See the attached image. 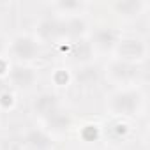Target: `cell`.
Listing matches in <instances>:
<instances>
[{"mask_svg": "<svg viewBox=\"0 0 150 150\" xmlns=\"http://www.w3.org/2000/svg\"><path fill=\"white\" fill-rule=\"evenodd\" d=\"M4 48H6V42H4V39H2V35H0V55H2V51H4Z\"/></svg>", "mask_w": 150, "mask_h": 150, "instance_id": "ffe728a7", "label": "cell"}, {"mask_svg": "<svg viewBox=\"0 0 150 150\" xmlns=\"http://www.w3.org/2000/svg\"><path fill=\"white\" fill-rule=\"evenodd\" d=\"M69 80H71L69 72H67V71H64V69H58V71L53 74V81H55L58 87H64V85H67V83H69Z\"/></svg>", "mask_w": 150, "mask_h": 150, "instance_id": "2e32d148", "label": "cell"}, {"mask_svg": "<svg viewBox=\"0 0 150 150\" xmlns=\"http://www.w3.org/2000/svg\"><path fill=\"white\" fill-rule=\"evenodd\" d=\"M55 7L60 11V14H71V16H76L78 11L83 9L81 2H58L55 4Z\"/></svg>", "mask_w": 150, "mask_h": 150, "instance_id": "4fadbf2b", "label": "cell"}, {"mask_svg": "<svg viewBox=\"0 0 150 150\" xmlns=\"http://www.w3.org/2000/svg\"><path fill=\"white\" fill-rule=\"evenodd\" d=\"M90 44L88 42H85V41H80V42H74L72 44V48H71V55L76 58V60H83V58H87L88 57V53H90Z\"/></svg>", "mask_w": 150, "mask_h": 150, "instance_id": "5bb4252c", "label": "cell"}, {"mask_svg": "<svg viewBox=\"0 0 150 150\" xmlns=\"http://www.w3.org/2000/svg\"><path fill=\"white\" fill-rule=\"evenodd\" d=\"M96 80H97V69L96 67H83L81 71H80V74H78V81L81 83V85H85V87H88V85H94L96 83Z\"/></svg>", "mask_w": 150, "mask_h": 150, "instance_id": "7c38bea8", "label": "cell"}, {"mask_svg": "<svg viewBox=\"0 0 150 150\" xmlns=\"http://www.w3.org/2000/svg\"><path fill=\"white\" fill-rule=\"evenodd\" d=\"M34 111L37 115L48 118L50 115H53L55 111H58V101H57V97L53 94H41L34 101Z\"/></svg>", "mask_w": 150, "mask_h": 150, "instance_id": "5b68a950", "label": "cell"}, {"mask_svg": "<svg viewBox=\"0 0 150 150\" xmlns=\"http://www.w3.org/2000/svg\"><path fill=\"white\" fill-rule=\"evenodd\" d=\"M118 42V34L113 30V28H108V27H103L96 32V44L103 50H108V48H115Z\"/></svg>", "mask_w": 150, "mask_h": 150, "instance_id": "ba28073f", "label": "cell"}, {"mask_svg": "<svg viewBox=\"0 0 150 150\" xmlns=\"http://www.w3.org/2000/svg\"><path fill=\"white\" fill-rule=\"evenodd\" d=\"M46 122H48V125L53 129V131H65L67 127H69V124H71V120H69V117L67 115H64V113H60V111H55L53 115H50L48 118H46Z\"/></svg>", "mask_w": 150, "mask_h": 150, "instance_id": "8fae6325", "label": "cell"}, {"mask_svg": "<svg viewBox=\"0 0 150 150\" xmlns=\"http://www.w3.org/2000/svg\"><path fill=\"white\" fill-rule=\"evenodd\" d=\"M25 145L32 150H48L51 146V139L44 131L32 129L25 134Z\"/></svg>", "mask_w": 150, "mask_h": 150, "instance_id": "8992f818", "label": "cell"}, {"mask_svg": "<svg viewBox=\"0 0 150 150\" xmlns=\"http://www.w3.org/2000/svg\"><path fill=\"white\" fill-rule=\"evenodd\" d=\"M118 57L122 62L127 64H134L145 58L146 55V44L143 39L139 37H125V39H118L117 46H115Z\"/></svg>", "mask_w": 150, "mask_h": 150, "instance_id": "6da1fadb", "label": "cell"}, {"mask_svg": "<svg viewBox=\"0 0 150 150\" xmlns=\"http://www.w3.org/2000/svg\"><path fill=\"white\" fill-rule=\"evenodd\" d=\"M9 69H7V64H6V60L4 58H0V76H2V74H6Z\"/></svg>", "mask_w": 150, "mask_h": 150, "instance_id": "d6986e66", "label": "cell"}, {"mask_svg": "<svg viewBox=\"0 0 150 150\" xmlns=\"http://www.w3.org/2000/svg\"><path fill=\"white\" fill-rule=\"evenodd\" d=\"M111 110L118 115H134L141 104V97L132 90H120L111 96Z\"/></svg>", "mask_w": 150, "mask_h": 150, "instance_id": "7a4b0ae2", "label": "cell"}, {"mask_svg": "<svg viewBox=\"0 0 150 150\" xmlns=\"http://www.w3.org/2000/svg\"><path fill=\"white\" fill-rule=\"evenodd\" d=\"M14 104V97H13V94H9V92H4V94H0V106L2 108H11Z\"/></svg>", "mask_w": 150, "mask_h": 150, "instance_id": "e0dca14e", "label": "cell"}, {"mask_svg": "<svg viewBox=\"0 0 150 150\" xmlns=\"http://www.w3.org/2000/svg\"><path fill=\"white\" fill-rule=\"evenodd\" d=\"M13 53L20 60H32L39 55V42L32 35H18L13 41Z\"/></svg>", "mask_w": 150, "mask_h": 150, "instance_id": "3957f363", "label": "cell"}, {"mask_svg": "<svg viewBox=\"0 0 150 150\" xmlns=\"http://www.w3.org/2000/svg\"><path fill=\"white\" fill-rule=\"evenodd\" d=\"M148 7L146 2H141V0H120V2H115V9L118 14H141L145 9Z\"/></svg>", "mask_w": 150, "mask_h": 150, "instance_id": "52a82bcc", "label": "cell"}, {"mask_svg": "<svg viewBox=\"0 0 150 150\" xmlns=\"http://www.w3.org/2000/svg\"><path fill=\"white\" fill-rule=\"evenodd\" d=\"M127 124H122V122H118V124H115V132H117V136H124V134H127Z\"/></svg>", "mask_w": 150, "mask_h": 150, "instance_id": "ac0fdd59", "label": "cell"}, {"mask_svg": "<svg viewBox=\"0 0 150 150\" xmlns=\"http://www.w3.org/2000/svg\"><path fill=\"white\" fill-rule=\"evenodd\" d=\"M37 80V74L34 69L27 67V65H16L13 67L11 71V81L16 85V87H21V88H28L35 83Z\"/></svg>", "mask_w": 150, "mask_h": 150, "instance_id": "277c9868", "label": "cell"}, {"mask_svg": "<svg viewBox=\"0 0 150 150\" xmlns=\"http://www.w3.org/2000/svg\"><path fill=\"white\" fill-rule=\"evenodd\" d=\"M111 74L118 81H129L136 76V69H134V64H127V62L118 60L111 65Z\"/></svg>", "mask_w": 150, "mask_h": 150, "instance_id": "9c48e42d", "label": "cell"}, {"mask_svg": "<svg viewBox=\"0 0 150 150\" xmlns=\"http://www.w3.org/2000/svg\"><path fill=\"white\" fill-rule=\"evenodd\" d=\"M64 30H65V35L81 37L87 30V21L80 16H71L69 20L64 21Z\"/></svg>", "mask_w": 150, "mask_h": 150, "instance_id": "30bf717a", "label": "cell"}, {"mask_svg": "<svg viewBox=\"0 0 150 150\" xmlns=\"http://www.w3.org/2000/svg\"><path fill=\"white\" fill-rule=\"evenodd\" d=\"M81 136L85 141H96L99 138V127L97 125H85L81 131Z\"/></svg>", "mask_w": 150, "mask_h": 150, "instance_id": "9a60e30c", "label": "cell"}]
</instances>
